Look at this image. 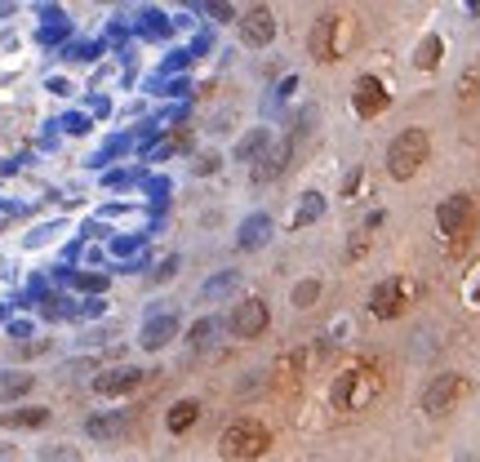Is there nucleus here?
Here are the masks:
<instances>
[{
  "label": "nucleus",
  "instance_id": "f3484780",
  "mask_svg": "<svg viewBox=\"0 0 480 462\" xmlns=\"http://www.w3.org/2000/svg\"><path fill=\"white\" fill-rule=\"evenodd\" d=\"M240 289V267H227V271H218V276H209L205 285H201V302H223V298H232Z\"/></svg>",
  "mask_w": 480,
  "mask_h": 462
},
{
  "label": "nucleus",
  "instance_id": "423d86ee",
  "mask_svg": "<svg viewBox=\"0 0 480 462\" xmlns=\"http://www.w3.org/2000/svg\"><path fill=\"white\" fill-rule=\"evenodd\" d=\"M462 395H467V378H462V373H436V378L427 382V391H422V413L440 418V413H449Z\"/></svg>",
  "mask_w": 480,
  "mask_h": 462
},
{
  "label": "nucleus",
  "instance_id": "ddd939ff",
  "mask_svg": "<svg viewBox=\"0 0 480 462\" xmlns=\"http://www.w3.org/2000/svg\"><path fill=\"white\" fill-rule=\"evenodd\" d=\"M174 338H178V316H174V311H156V316L143 325L138 347H143V351H165Z\"/></svg>",
  "mask_w": 480,
  "mask_h": 462
},
{
  "label": "nucleus",
  "instance_id": "412c9836",
  "mask_svg": "<svg viewBox=\"0 0 480 462\" xmlns=\"http://www.w3.org/2000/svg\"><path fill=\"white\" fill-rule=\"evenodd\" d=\"M325 214V196L320 192H303V200H298V209H294V218H289V227L294 231H303L307 223H316Z\"/></svg>",
  "mask_w": 480,
  "mask_h": 462
},
{
  "label": "nucleus",
  "instance_id": "7ed1b4c3",
  "mask_svg": "<svg viewBox=\"0 0 480 462\" xmlns=\"http://www.w3.org/2000/svg\"><path fill=\"white\" fill-rule=\"evenodd\" d=\"M347 41H351V23H347L342 14H320V19L311 23L307 50H311L316 63H334V59H342Z\"/></svg>",
  "mask_w": 480,
  "mask_h": 462
},
{
  "label": "nucleus",
  "instance_id": "1a4fd4ad",
  "mask_svg": "<svg viewBox=\"0 0 480 462\" xmlns=\"http://www.w3.org/2000/svg\"><path fill=\"white\" fill-rule=\"evenodd\" d=\"M143 378H147V369H138V364L98 369V373H94V391H98L103 400H116V395H134V391L143 387Z\"/></svg>",
  "mask_w": 480,
  "mask_h": 462
},
{
  "label": "nucleus",
  "instance_id": "f257e3e1",
  "mask_svg": "<svg viewBox=\"0 0 480 462\" xmlns=\"http://www.w3.org/2000/svg\"><path fill=\"white\" fill-rule=\"evenodd\" d=\"M267 449H271V431H267L258 418H236V422H227L223 435H218V453H223L227 462H258Z\"/></svg>",
  "mask_w": 480,
  "mask_h": 462
},
{
  "label": "nucleus",
  "instance_id": "cd10ccee",
  "mask_svg": "<svg viewBox=\"0 0 480 462\" xmlns=\"http://www.w3.org/2000/svg\"><path fill=\"white\" fill-rule=\"evenodd\" d=\"M63 125H67V134H85V129H90V121H85V116H67Z\"/></svg>",
  "mask_w": 480,
  "mask_h": 462
},
{
  "label": "nucleus",
  "instance_id": "aec40b11",
  "mask_svg": "<svg viewBox=\"0 0 480 462\" xmlns=\"http://www.w3.org/2000/svg\"><path fill=\"white\" fill-rule=\"evenodd\" d=\"M440 59H445V41L431 32V36H422L418 41V50H413V67L418 72H436L440 67Z\"/></svg>",
  "mask_w": 480,
  "mask_h": 462
},
{
  "label": "nucleus",
  "instance_id": "9d476101",
  "mask_svg": "<svg viewBox=\"0 0 480 462\" xmlns=\"http://www.w3.org/2000/svg\"><path fill=\"white\" fill-rule=\"evenodd\" d=\"M236 27H240V45H249V50H267V45L276 41V14H271L267 5L245 10V14L236 19Z\"/></svg>",
  "mask_w": 480,
  "mask_h": 462
},
{
  "label": "nucleus",
  "instance_id": "4468645a",
  "mask_svg": "<svg viewBox=\"0 0 480 462\" xmlns=\"http://www.w3.org/2000/svg\"><path fill=\"white\" fill-rule=\"evenodd\" d=\"M271 231H276L271 214H249V218L240 223V231H236V249H240V254H254V249H263V245L271 240Z\"/></svg>",
  "mask_w": 480,
  "mask_h": 462
},
{
  "label": "nucleus",
  "instance_id": "b1692460",
  "mask_svg": "<svg viewBox=\"0 0 480 462\" xmlns=\"http://www.w3.org/2000/svg\"><path fill=\"white\" fill-rule=\"evenodd\" d=\"M41 462H85L76 444H45L41 449Z\"/></svg>",
  "mask_w": 480,
  "mask_h": 462
},
{
  "label": "nucleus",
  "instance_id": "0eeeda50",
  "mask_svg": "<svg viewBox=\"0 0 480 462\" xmlns=\"http://www.w3.org/2000/svg\"><path fill=\"white\" fill-rule=\"evenodd\" d=\"M405 307H409V280L387 276L382 285L369 289V311H374L378 320H396V316H405Z\"/></svg>",
  "mask_w": 480,
  "mask_h": 462
},
{
  "label": "nucleus",
  "instance_id": "393cba45",
  "mask_svg": "<svg viewBox=\"0 0 480 462\" xmlns=\"http://www.w3.org/2000/svg\"><path fill=\"white\" fill-rule=\"evenodd\" d=\"M59 231H63V223H45V227H36V231L28 236V249H41V245H50Z\"/></svg>",
  "mask_w": 480,
  "mask_h": 462
},
{
  "label": "nucleus",
  "instance_id": "9b49d317",
  "mask_svg": "<svg viewBox=\"0 0 480 462\" xmlns=\"http://www.w3.org/2000/svg\"><path fill=\"white\" fill-rule=\"evenodd\" d=\"M387 107H391L387 85H382L378 76H360V81H356V90H351V112H356L360 121H374V116H382Z\"/></svg>",
  "mask_w": 480,
  "mask_h": 462
},
{
  "label": "nucleus",
  "instance_id": "6e6552de",
  "mask_svg": "<svg viewBox=\"0 0 480 462\" xmlns=\"http://www.w3.org/2000/svg\"><path fill=\"white\" fill-rule=\"evenodd\" d=\"M227 325H232V333H236V338H263V333H267V325H271V311H267V302H263V298H240V302L232 307Z\"/></svg>",
  "mask_w": 480,
  "mask_h": 462
},
{
  "label": "nucleus",
  "instance_id": "6ab92c4d",
  "mask_svg": "<svg viewBox=\"0 0 480 462\" xmlns=\"http://www.w3.org/2000/svg\"><path fill=\"white\" fill-rule=\"evenodd\" d=\"M196 418H201V400L183 395V400H174V404H169V413H165V427H169L174 435H183V431H187Z\"/></svg>",
  "mask_w": 480,
  "mask_h": 462
},
{
  "label": "nucleus",
  "instance_id": "bb28decb",
  "mask_svg": "<svg viewBox=\"0 0 480 462\" xmlns=\"http://www.w3.org/2000/svg\"><path fill=\"white\" fill-rule=\"evenodd\" d=\"M196 174H218V152H205V156H196V165H192Z\"/></svg>",
  "mask_w": 480,
  "mask_h": 462
},
{
  "label": "nucleus",
  "instance_id": "a211bd4d",
  "mask_svg": "<svg viewBox=\"0 0 480 462\" xmlns=\"http://www.w3.org/2000/svg\"><path fill=\"white\" fill-rule=\"evenodd\" d=\"M267 152H271V129H263V125H258V129H249V134L236 143V161H245V165L263 161Z\"/></svg>",
  "mask_w": 480,
  "mask_h": 462
},
{
  "label": "nucleus",
  "instance_id": "c756f323",
  "mask_svg": "<svg viewBox=\"0 0 480 462\" xmlns=\"http://www.w3.org/2000/svg\"><path fill=\"white\" fill-rule=\"evenodd\" d=\"M0 462H14V444H0Z\"/></svg>",
  "mask_w": 480,
  "mask_h": 462
},
{
  "label": "nucleus",
  "instance_id": "f8f14e48",
  "mask_svg": "<svg viewBox=\"0 0 480 462\" xmlns=\"http://www.w3.org/2000/svg\"><path fill=\"white\" fill-rule=\"evenodd\" d=\"M130 431H134V413H130V409H107V413L85 418V435H90V440H98V444L125 440Z\"/></svg>",
  "mask_w": 480,
  "mask_h": 462
},
{
  "label": "nucleus",
  "instance_id": "4be33fe9",
  "mask_svg": "<svg viewBox=\"0 0 480 462\" xmlns=\"http://www.w3.org/2000/svg\"><path fill=\"white\" fill-rule=\"evenodd\" d=\"M316 298H320V280H316V276H311V280H298V285H294V294H289V302H294L298 311L316 307Z\"/></svg>",
  "mask_w": 480,
  "mask_h": 462
},
{
  "label": "nucleus",
  "instance_id": "dca6fc26",
  "mask_svg": "<svg viewBox=\"0 0 480 462\" xmlns=\"http://www.w3.org/2000/svg\"><path fill=\"white\" fill-rule=\"evenodd\" d=\"M32 387H36V373H28V369H0V404L23 400Z\"/></svg>",
  "mask_w": 480,
  "mask_h": 462
},
{
  "label": "nucleus",
  "instance_id": "5701e85b",
  "mask_svg": "<svg viewBox=\"0 0 480 462\" xmlns=\"http://www.w3.org/2000/svg\"><path fill=\"white\" fill-rule=\"evenodd\" d=\"M214 333H218V320H214V316H205V320H196V325L187 329V342H192L196 351H205V347L214 342Z\"/></svg>",
  "mask_w": 480,
  "mask_h": 462
},
{
  "label": "nucleus",
  "instance_id": "f03ea898",
  "mask_svg": "<svg viewBox=\"0 0 480 462\" xmlns=\"http://www.w3.org/2000/svg\"><path fill=\"white\" fill-rule=\"evenodd\" d=\"M427 161H431V138H427V129H400V134L387 143V174H391L396 183H409Z\"/></svg>",
  "mask_w": 480,
  "mask_h": 462
},
{
  "label": "nucleus",
  "instance_id": "7c9ffc66",
  "mask_svg": "<svg viewBox=\"0 0 480 462\" xmlns=\"http://www.w3.org/2000/svg\"><path fill=\"white\" fill-rule=\"evenodd\" d=\"M476 302H480V285H476Z\"/></svg>",
  "mask_w": 480,
  "mask_h": 462
},
{
  "label": "nucleus",
  "instance_id": "a878e982",
  "mask_svg": "<svg viewBox=\"0 0 480 462\" xmlns=\"http://www.w3.org/2000/svg\"><path fill=\"white\" fill-rule=\"evenodd\" d=\"M205 14H209L214 23H232V19H240V10H232V5H205Z\"/></svg>",
  "mask_w": 480,
  "mask_h": 462
},
{
  "label": "nucleus",
  "instance_id": "c85d7f7f",
  "mask_svg": "<svg viewBox=\"0 0 480 462\" xmlns=\"http://www.w3.org/2000/svg\"><path fill=\"white\" fill-rule=\"evenodd\" d=\"M67 90H72V85H67L63 76H54V81H50V94H67Z\"/></svg>",
  "mask_w": 480,
  "mask_h": 462
},
{
  "label": "nucleus",
  "instance_id": "2eb2a0df",
  "mask_svg": "<svg viewBox=\"0 0 480 462\" xmlns=\"http://www.w3.org/2000/svg\"><path fill=\"white\" fill-rule=\"evenodd\" d=\"M50 422L45 404H28V409H0V427H14V431H36Z\"/></svg>",
  "mask_w": 480,
  "mask_h": 462
},
{
  "label": "nucleus",
  "instance_id": "20e7f679",
  "mask_svg": "<svg viewBox=\"0 0 480 462\" xmlns=\"http://www.w3.org/2000/svg\"><path fill=\"white\" fill-rule=\"evenodd\" d=\"M378 387L382 382L374 369H342L329 387V400H334V409H365L378 395Z\"/></svg>",
  "mask_w": 480,
  "mask_h": 462
},
{
  "label": "nucleus",
  "instance_id": "39448f33",
  "mask_svg": "<svg viewBox=\"0 0 480 462\" xmlns=\"http://www.w3.org/2000/svg\"><path fill=\"white\" fill-rule=\"evenodd\" d=\"M436 227H440L445 240H467V236L476 231V200L462 196V192L445 196V200L436 205Z\"/></svg>",
  "mask_w": 480,
  "mask_h": 462
}]
</instances>
